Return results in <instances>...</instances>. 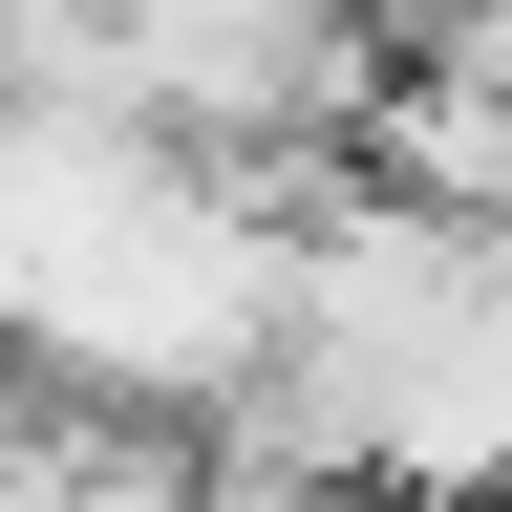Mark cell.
Instances as JSON below:
<instances>
[{
	"instance_id": "6da1fadb",
	"label": "cell",
	"mask_w": 512,
	"mask_h": 512,
	"mask_svg": "<svg viewBox=\"0 0 512 512\" xmlns=\"http://www.w3.org/2000/svg\"><path fill=\"white\" fill-rule=\"evenodd\" d=\"M384 22L363 0H128V107H150L171 171H235V192H299L320 150L384 128ZM320 214V192H299Z\"/></svg>"
},
{
	"instance_id": "7a4b0ae2",
	"label": "cell",
	"mask_w": 512,
	"mask_h": 512,
	"mask_svg": "<svg viewBox=\"0 0 512 512\" xmlns=\"http://www.w3.org/2000/svg\"><path fill=\"white\" fill-rule=\"evenodd\" d=\"M342 512H470V491H342ZM491 512H512V491H491Z\"/></svg>"
}]
</instances>
